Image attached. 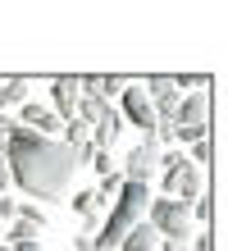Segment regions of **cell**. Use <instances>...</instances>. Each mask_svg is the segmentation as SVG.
I'll use <instances>...</instances> for the list:
<instances>
[{"mask_svg": "<svg viewBox=\"0 0 228 251\" xmlns=\"http://www.w3.org/2000/svg\"><path fill=\"white\" fill-rule=\"evenodd\" d=\"M5 165H9V183H19L27 197L41 201H59L73 183L78 169V151L55 137H37V132L19 128L5 142Z\"/></svg>", "mask_w": 228, "mask_h": 251, "instance_id": "6da1fadb", "label": "cell"}, {"mask_svg": "<svg viewBox=\"0 0 228 251\" xmlns=\"http://www.w3.org/2000/svg\"><path fill=\"white\" fill-rule=\"evenodd\" d=\"M146 205H151V187L142 183H124L114 192V201H110V215H105V224L91 233V251H110L128 238V233L146 219Z\"/></svg>", "mask_w": 228, "mask_h": 251, "instance_id": "7a4b0ae2", "label": "cell"}, {"mask_svg": "<svg viewBox=\"0 0 228 251\" xmlns=\"http://www.w3.org/2000/svg\"><path fill=\"white\" fill-rule=\"evenodd\" d=\"M160 169H164V197L192 205L196 197H205V169H196L182 151L174 155H160Z\"/></svg>", "mask_w": 228, "mask_h": 251, "instance_id": "3957f363", "label": "cell"}, {"mask_svg": "<svg viewBox=\"0 0 228 251\" xmlns=\"http://www.w3.org/2000/svg\"><path fill=\"white\" fill-rule=\"evenodd\" d=\"M146 224L160 233V242H187V233H192V205L155 197L146 205Z\"/></svg>", "mask_w": 228, "mask_h": 251, "instance_id": "277c9868", "label": "cell"}, {"mask_svg": "<svg viewBox=\"0 0 228 251\" xmlns=\"http://www.w3.org/2000/svg\"><path fill=\"white\" fill-rule=\"evenodd\" d=\"M174 137L178 142H205L210 137V92H205V87H196L187 100H178Z\"/></svg>", "mask_w": 228, "mask_h": 251, "instance_id": "5b68a950", "label": "cell"}, {"mask_svg": "<svg viewBox=\"0 0 228 251\" xmlns=\"http://www.w3.org/2000/svg\"><path fill=\"white\" fill-rule=\"evenodd\" d=\"M160 155H164V151H160L151 137H146L142 146H132L128 160H124V183H142V187H146V183L160 174Z\"/></svg>", "mask_w": 228, "mask_h": 251, "instance_id": "8992f818", "label": "cell"}, {"mask_svg": "<svg viewBox=\"0 0 228 251\" xmlns=\"http://www.w3.org/2000/svg\"><path fill=\"white\" fill-rule=\"evenodd\" d=\"M124 119L128 124H137V128H146V137L155 132V105H151V96H146V87L142 82H128L124 87Z\"/></svg>", "mask_w": 228, "mask_h": 251, "instance_id": "52a82bcc", "label": "cell"}, {"mask_svg": "<svg viewBox=\"0 0 228 251\" xmlns=\"http://www.w3.org/2000/svg\"><path fill=\"white\" fill-rule=\"evenodd\" d=\"M51 96H55V119L59 124H69V119H78V100H82V87H78V78H55L51 82Z\"/></svg>", "mask_w": 228, "mask_h": 251, "instance_id": "ba28073f", "label": "cell"}, {"mask_svg": "<svg viewBox=\"0 0 228 251\" xmlns=\"http://www.w3.org/2000/svg\"><path fill=\"white\" fill-rule=\"evenodd\" d=\"M155 247H160V233L151 228L146 219H142V224H137V228L128 233L124 242H119V251H155Z\"/></svg>", "mask_w": 228, "mask_h": 251, "instance_id": "9c48e42d", "label": "cell"}, {"mask_svg": "<svg viewBox=\"0 0 228 251\" xmlns=\"http://www.w3.org/2000/svg\"><path fill=\"white\" fill-rule=\"evenodd\" d=\"M119 132H124V119H119L114 110H105L101 119H96V146H105V151H110V146L119 142Z\"/></svg>", "mask_w": 228, "mask_h": 251, "instance_id": "30bf717a", "label": "cell"}, {"mask_svg": "<svg viewBox=\"0 0 228 251\" xmlns=\"http://www.w3.org/2000/svg\"><path fill=\"white\" fill-rule=\"evenodd\" d=\"M27 92H32L27 78H5V82H0V110H5V105H23Z\"/></svg>", "mask_w": 228, "mask_h": 251, "instance_id": "8fae6325", "label": "cell"}, {"mask_svg": "<svg viewBox=\"0 0 228 251\" xmlns=\"http://www.w3.org/2000/svg\"><path fill=\"white\" fill-rule=\"evenodd\" d=\"M96 205H101L96 187H91V192H78V197H73V210H78L82 219H96Z\"/></svg>", "mask_w": 228, "mask_h": 251, "instance_id": "7c38bea8", "label": "cell"}, {"mask_svg": "<svg viewBox=\"0 0 228 251\" xmlns=\"http://www.w3.org/2000/svg\"><path fill=\"white\" fill-rule=\"evenodd\" d=\"M37 233H41V228H32V224H23V219H19V224L9 228V242H14V247H23V242H37Z\"/></svg>", "mask_w": 228, "mask_h": 251, "instance_id": "4fadbf2b", "label": "cell"}, {"mask_svg": "<svg viewBox=\"0 0 228 251\" xmlns=\"http://www.w3.org/2000/svg\"><path fill=\"white\" fill-rule=\"evenodd\" d=\"M192 215L201 219V224H210V215H215V205H210V197H196V201H192Z\"/></svg>", "mask_w": 228, "mask_h": 251, "instance_id": "5bb4252c", "label": "cell"}, {"mask_svg": "<svg viewBox=\"0 0 228 251\" xmlns=\"http://www.w3.org/2000/svg\"><path fill=\"white\" fill-rule=\"evenodd\" d=\"M187 160H192L196 169H205V160H210V137H205V142H196V151H192Z\"/></svg>", "mask_w": 228, "mask_h": 251, "instance_id": "9a60e30c", "label": "cell"}, {"mask_svg": "<svg viewBox=\"0 0 228 251\" xmlns=\"http://www.w3.org/2000/svg\"><path fill=\"white\" fill-rule=\"evenodd\" d=\"M0 215L14 219V215H19V201H14V197H0Z\"/></svg>", "mask_w": 228, "mask_h": 251, "instance_id": "2e32d148", "label": "cell"}, {"mask_svg": "<svg viewBox=\"0 0 228 251\" xmlns=\"http://www.w3.org/2000/svg\"><path fill=\"white\" fill-rule=\"evenodd\" d=\"M73 251H91V238H87V233H82L78 242H73Z\"/></svg>", "mask_w": 228, "mask_h": 251, "instance_id": "e0dca14e", "label": "cell"}, {"mask_svg": "<svg viewBox=\"0 0 228 251\" xmlns=\"http://www.w3.org/2000/svg\"><path fill=\"white\" fill-rule=\"evenodd\" d=\"M9 183V165H5V155H0V187Z\"/></svg>", "mask_w": 228, "mask_h": 251, "instance_id": "ac0fdd59", "label": "cell"}, {"mask_svg": "<svg viewBox=\"0 0 228 251\" xmlns=\"http://www.w3.org/2000/svg\"><path fill=\"white\" fill-rule=\"evenodd\" d=\"M9 251H41L37 242H23V247H9Z\"/></svg>", "mask_w": 228, "mask_h": 251, "instance_id": "d6986e66", "label": "cell"}, {"mask_svg": "<svg viewBox=\"0 0 228 251\" xmlns=\"http://www.w3.org/2000/svg\"><path fill=\"white\" fill-rule=\"evenodd\" d=\"M0 251H9V247H0Z\"/></svg>", "mask_w": 228, "mask_h": 251, "instance_id": "ffe728a7", "label": "cell"}]
</instances>
